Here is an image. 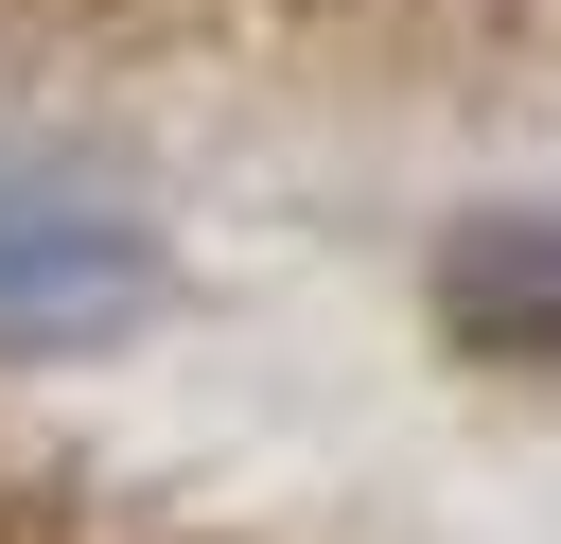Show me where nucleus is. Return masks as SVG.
Here are the masks:
<instances>
[{
    "instance_id": "1",
    "label": "nucleus",
    "mask_w": 561,
    "mask_h": 544,
    "mask_svg": "<svg viewBox=\"0 0 561 544\" xmlns=\"http://www.w3.org/2000/svg\"><path fill=\"white\" fill-rule=\"evenodd\" d=\"M158 298L140 228H70V211H0V351H88Z\"/></svg>"
},
{
    "instance_id": "2",
    "label": "nucleus",
    "mask_w": 561,
    "mask_h": 544,
    "mask_svg": "<svg viewBox=\"0 0 561 544\" xmlns=\"http://www.w3.org/2000/svg\"><path fill=\"white\" fill-rule=\"evenodd\" d=\"M438 316L473 351H561V211H491L438 246Z\"/></svg>"
}]
</instances>
